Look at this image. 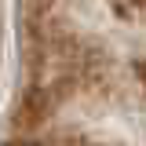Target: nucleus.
Listing matches in <instances>:
<instances>
[{
  "label": "nucleus",
  "instance_id": "1",
  "mask_svg": "<svg viewBox=\"0 0 146 146\" xmlns=\"http://www.w3.org/2000/svg\"><path fill=\"white\" fill-rule=\"evenodd\" d=\"M55 110V91L44 88V84H29L18 99V110H15V124L18 128H36L51 117Z\"/></svg>",
  "mask_w": 146,
  "mask_h": 146
},
{
  "label": "nucleus",
  "instance_id": "2",
  "mask_svg": "<svg viewBox=\"0 0 146 146\" xmlns=\"http://www.w3.org/2000/svg\"><path fill=\"white\" fill-rule=\"evenodd\" d=\"M7 146H36V143H29V139H15V143H7Z\"/></svg>",
  "mask_w": 146,
  "mask_h": 146
}]
</instances>
